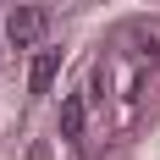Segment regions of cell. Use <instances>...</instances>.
I'll use <instances>...</instances> for the list:
<instances>
[{
  "label": "cell",
  "mask_w": 160,
  "mask_h": 160,
  "mask_svg": "<svg viewBox=\"0 0 160 160\" xmlns=\"http://www.w3.org/2000/svg\"><path fill=\"white\" fill-rule=\"evenodd\" d=\"M44 6H17L11 17H6V39L11 44H39V33H44Z\"/></svg>",
  "instance_id": "6da1fadb"
},
{
  "label": "cell",
  "mask_w": 160,
  "mask_h": 160,
  "mask_svg": "<svg viewBox=\"0 0 160 160\" xmlns=\"http://www.w3.org/2000/svg\"><path fill=\"white\" fill-rule=\"evenodd\" d=\"M55 66H61V55H55V50H39V55H33V72H28V88H33V94H50Z\"/></svg>",
  "instance_id": "7a4b0ae2"
},
{
  "label": "cell",
  "mask_w": 160,
  "mask_h": 160,
  "mask_svg": "<svg viewBox=\"0 0 160 160\" xmlns=\"http://www.w3.org/2000/svg\"><path fill=\"white\" fill-rule=\"evenodd\" d=\"M83 116H88V111H83V99L66 94V99H61V132H66V138H83Z\"/></svg>",
  "instance_id": "3957f363"
}]
</instances>
